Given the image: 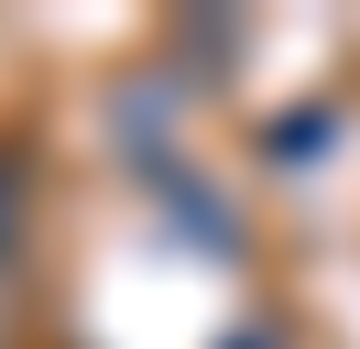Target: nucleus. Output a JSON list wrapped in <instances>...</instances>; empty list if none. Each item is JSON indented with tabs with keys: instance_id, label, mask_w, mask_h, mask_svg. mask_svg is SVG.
Returning a JSON list of instances; mask_svg holds the SVG:
<instances>
[{
	"instance_id": "obj_1",
	"label": "nucleus",
	"mask_w": 360,
	"mask_h": 349,
	"mask_svg": "<svg viewBox=\"0 0 360 349\" xmlns=\"http://www.w3.org/2000/svg\"><path fill=\"white\" fill-rule=\"evenodd\" d=\"M0 251H11V186H0Z\"/></svg>"
}]
</instances>
